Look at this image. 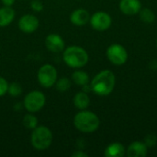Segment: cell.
<instances>
[{
	"instance_id": "8992f818",
	"label": "cell",
	"mask_w": 157,
	"mask_h": 157,
	"mask_svg": "<svg viewBox=\"0 0 157 157\" xmlns=\"http://www.w3.org/2000/svg\"><path fill=\"white\" fill-rule=\"evenodd\" d=\"M38 81L42 87L49 88L55 85L57 81V71L52 64H44L38 71Z\"/></svg>"
},
{
	"instance_id": "4fadbf2b",
	"label": "cell",
	"mask_w": 157,
	"mask_h": 157,
	"mask_svg": "<svg viewBox=\"0 0 157 157\" xmlns=\"http://www.w3.org/2000/svg\"><path fill=\"white\" fill-rule=\"evenodd\" d=\"M90 20V15L85 8H78L72 12L70 16V21L78 27L85 26Z\"/></svg>"
},
{
	"instance_id": "ffe728a7",
	"label": "cell",
	"mask_w": 157,
	"mask_h": 157,
	"mask_svg": "<svg viewBox=\"0 0 157 157\" xmlns=\"http://www.w3.org/2000/svg\"><path fill=\"white\" fill-rule=\"evenodd\" d=\"M56 89L60 92H66L71 87V81L67 77H62L55 83Z\"/></svg>"
},
{
	"instance_id": "2e32d148",
	"label": "cell",
	"mask_w": 157,
	"mask_h": 157,
	"mask_svg": "<svg viewBox=\"0 0 157 157\" xmlns=\"http://www.w3.org/2000/svg\"><path fill=\"white\" fill-rule=\"evenodd\" d=\"M89 103H90L89 97H88L87 93H86L84 91L78 92L74 97V105L75 106L76 109H78L80 110L87 109V107L89 106Z\"/></svg>"
},
{
	"instance_id": "603a6c76",
	"label": "cell",
	"mask_w": 157,
	"mask_h": 157,
	"mask_svg": "<svg viewBox=\"0 0 157 157\" xmlns=\"http://www.w3.org/2000/svg\"><path fill=\"white\" fill-rule=\"evenodd\" d=\"M7 88H8L7 81L4 77L0 76V97L7 93Z\"/></svg>"
},
{
	"instance_id": "484cf974",
	"label": "cell",
	"mask_w": 157,
	"mask_h": 157,
	"mask_svg": "<svg viewBox=\"0 0 157 157\" xmlns=\"http://www.w3.org/2000/svg\"><path fill=\"white\" fill-rule=\"evenodd\" d=\"M1 1L4 4V6H11L15 3V0H1Z\"/></svg>"
},
{
	"instance_id": "cb8c5ba5",
	"label": "cell",
	"mask_w": 157,
	"mask_h": 157,
	"mask_svg": "<svg viewBox=\"0 0 157 157\" xmlns=\"http://www.w3.org/2000/svg\"><path fill=\"white\" fill-rule=\"evenodd\" d=\"M30 6L36 12H40L43 9V4L40 0H32Z\"/></svg>"
},
{
	"instance_id": "52a82bcc",
	"label": "cell",
	"mask_w": 157,
	"mask_h": 157,
	"mask_svg": "<svg viewBox=\"0 0 157 157\" xmlns=\"http://www.w3.org/2000/svg\"><path fill=\"white\" fill-rule=\"evenodd\" d=\"M107 57L111 63L115 65H122L128 60V52L122 45L114 43L108 48Z\"/></svg>"
},
{
	"instance_id": "d4e9b609",
	"label": "cell",
	"mask_w": 157,
	"mask_h": 157,
	"mask_svg": "<svg viewBox=\"0 0 157 157\" xmlns=\"http://www.w3.org/2000/svg\"><path fill=\"white\" fill-rule=\"evenodd\" d=\"M72 156L73 157H87V154H86V153H84V152H82V151H77V152H75V153H74L73 155H72Z\"/></svg>"
},
{
	"instance_id": "5b68a950",
	"label": "cell",
	"mask_w": 157,
	"mask_h": 157,
	"mask_svg": "<svg viewBox=\"0 0 157 157\" xmlns=\"http://www.w3.org/2000/svg\"><path fill=\"white\" fill-rule=\"evenodd\" d=\"M46 103L45 95L38 90H33L26 95L23 101V106L25 109L30 112L34 113L40 110Z\"/></svg>"
},
{
	"instance_id": "9c48e42d",
	"label": "cell",
	"mask_w": 157,
	"mask_h": 157,
	"mask_svg": "<svg viewBox=\"0 0 157 157\" xmlns=\"http://www.w3.org/2000/svg\"><path fill=\"white\" fill-rule=\"evenodd\" d=\"M39 19L30 14H26L22 16L18 20V28L24 33H32L39 28Z\"/></svg>"
},
{
	"instance_id": "44dd1931",
	"label": "cell",
	"mask_w": 157,
	"mask_h": 157,
	"mask_svg": "<svg viewBox=\"0 0 157 157\" xmlns=\"http://www.w3.org/2000/svg\"><path fill=\"white\" fill-rule=\"evenodd\" d=\"M22 92V87L18 83H11L8 85L7 88V93L12 96V97H17L21 94Z\"/></svg>"
},
{
	"instance_id": "9a60e30c",
	"label": "cell",
	"mask_w": 157,
	"mask_h": 157,
	"mask_svg": "<svg viewBox=\"0 0 157 157\" xmlns=\"http://www.w3.org/2000/svg\"><path fill=\"white\" fill-rule=\"evenodd\" d=\"M125 155L126 150L120 143H112L106 148L104 153L106 157H123Z\"/></svg>"
},
{
	"instance_id": "277c9868",
	"label": "cell",
	"mask_w": 157,
	"mask_h": 157,
	"mask_svg": "<svg viewBox=\"0 0 157 157\" xmlns=\"http://www.w3.org/2000/svg\"><path fill=\"white\" fill-rule=\"evenodd\" d=\"M30 142L32 146L38 151L48 149L52 143V133L46 126H37L33 129Z\"/></svg>"
},
{
	"instance_id": "d6986e66",
	"label": "cell",
	"mask_w": 157,
	"mask_h": 157,
	"mask_svg": "<svg viewBox=\"0 0 157 157\" xmlns=\"http://www.w3.org/2000/svg\"><path fill=\"white\" fill-rule=\"evenodd\" d=\"M23 126L28 130H33L38 125V118L33 114H26L22 120Z\"/></svg>"
},
{
	"instance_id": "e0dca14e",
	"label": "cell",
	"mask_w": 157,
	"mask_h": 157,
	"mask_svg": "<svg viewBox=\"0 0 157 157\" xmlns=\"http://www.w3.org/2000/svg\"><path fill=\"white\" fill-rule=\"evenodd\" d=\"M72 80L74 81V83L75 85L80 86H84L89 83V76L86 72L81 71V70H77L72 74Z\"/></svg>"
},
{
	"instance_id": "ac0fdd59",
	"label": "cell",
	"mask_w": 157,
	"mask_h": 157,
	"mask_svg": "<svg viewBox=\"0 0 157 157\" xmlns=\"http://www.w3.org/2000/svg\"><path fill=\"white\" fill-rule=\"evenodd\" d=\"M139 15L141 20L144 23H153L155 19V15L153 12V10L147 7L141 8V10L139 11Z\"/></svg>"
},
{
	"instance_id": "7c38bea8",
	"label": "cell",
	"mask_w": 157,
	"mask_h": 157,
	"mask_svg": "<svg viewBox=\"0 0 157 157\" xmlns=\"http://www.w3.org/2000/svg\"><path fill=\"white\" fill-rule=\"evenodd\" d=\"M148 153V147L144 142L136 141L132 143L127 150L126 155L128 157H145Z\"/></svg>"
},
{
	"instance_id": "7402d4cb",
	"label": "cell",
	"mask_w": 157,
	"mask_h": 157,
	"mask_svg": "<svg viewBox=\"0 0 157 157\" xmlns=\"http://www.w3.org/2000/svg\"><path fill=\"white\" fill-rule=\"evenodd\" d=\"M144 144L147 147H154L157 144V137L155 134H148L144 139Z\"/></svg>"
},
{
	"instance_id": "4316f807",
	"label": "cell",
	"mask_w": 157,
	"mask_h": 157,
	"mask_svg": "<svg viewBox=\"0 0 157 157\" xmlns=\"http://www.w3.org/2000/svg\"><path fill=\"white\" fill-rule=\"evenodd\" d=\"M156 46H157V40H156Z\"/></svg>"
},
{
	"instance_id": "7a4b0ae2",
	"label": "cell",
	"mask_w": 157,
	"mask_h": 157,
	"mask_svg": "<svg viewBox=\"0 0 157 157\" xmlns=\"http://www.w3.org/2000/svg\"><path fill=\"white\" fill-rule=\"evenodd\" d=\"M74 125L81 132L91 133L98 129L100 121L94 112L83 109L75 116Z\"/></svg>"
},
{
	"instance_id": "3957f363",
	"label": "cell",
	"mask_w": 157,
	"mask_h": 157,
	"mask_svg": "<svg viewBox=\"0 0 157 157\" xmlns=\"http://www.w3.org/2000/svg\"><path fill=\"white\" fill-rule=\"evenodd\" d=\"M63 62L71 68H82L89 60L87 52L80 46H69L63 54Z\"/></svg>"
},
{
	"instance_id": "5bb4252c",
	"label": "cell",
	"mask_w": 157,
	"mask_h": 157,
	"mask_svg": "<svg viewBox=\"0 0 157 157\" xmlns=\"http://www.w3.org/2000/svg\"><path fill=\"white\" fill-rule=\"evenodd\" d=\"M15 10L11 6H5L4 7L0 8V27H6L8 26L15 17Z\"/></svg>"
},
{
	"instance_id": "6da1fadb",
	"label": "cell",
	"mask_w": 157,
	"mask_h": 157,
	"mask_svg": "<svg viewBox=\"0 0 157 157\" xmlns=\"http://www.w3.org/2000/svg\"><path fill=\"white\" fill-rule=\"evenodd\" d=\"M116 84V77L110 70H103L94 76L91 81V90L98 96H108L112 93Z\"/></svg>"
},
{
	"instance_id": "30bf717a",
	"label": "cell",
	"mask_w": 157,
	"mask_h": 157,
	"mask_svg": "<svg viewBox=\"0 0 157 157\" xmlns=\"http://www.w3.org/2000/svg\"><path fill=\"white\" fill-rule=\"evenodd\" d=\"M46 48L52 52H60L64 50V40L58 34H49L45 39Z\"/></svg>"
},
{
	"instance_id": "ba28073f",
	"label": "cell",
	"mask_w": 157,
	"mask_h": 157,
	"mask_svg": "<svg viewBox=\"0 0 157 157\" xmlns=\"http://www.w3.org/2000/svg\"><path fill=\"white\" fill-rule=\"evenodd\" d=\"M89 22L94 29L98 31H104L110 27L112 23V19L108 13L103 11H98L93 14L92 17H90Z\"/></svg>"
},
{
	"instance_id": "8fae6325",
	"label": "cell",
	"mask_w": 157,
	"mask_h": 157,
	"mask_svg": "<svg viewBox=\"0 0 157 157\" xmlns=\"http://www.w3.org/2000/svg\"><path fill=\"white\" fill-rule=\"evenodd\" d=\"M119 7L123 14L132 16L139 13L142 8V4L140 0H121Z\"/></svg>"
}]
</instances>
